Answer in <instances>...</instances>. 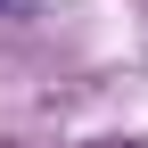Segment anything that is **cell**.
Instances as JSON below:
<instances>
[{"label": "cell", "instance_id": "6da1fadb", "mask_svg": "<svg viewBox=\"0 0 148 148\" xmlns=\"http://www.w3.org/2000/svg\"><path fill=\"white\" fill-rule=\"evenodd\" d=\"M0 8H33V0H0Z\"/></svg>", "mask_w": 148, "mask_h": 148}]
</instances>
